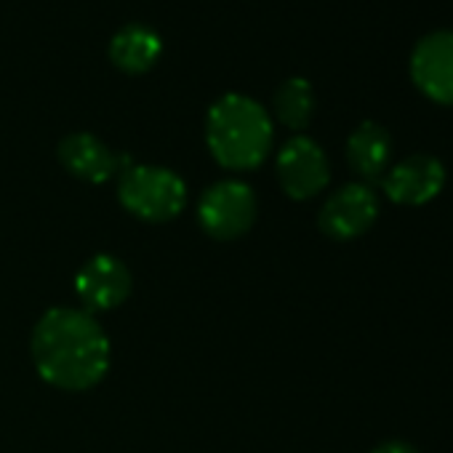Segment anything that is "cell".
I'll list each match as a JSON object with an SVG mask.
<instances>
[{
    "label": "cell",
    "instance_id": "13",
    "mask_svg": "<svg viewBox=\"0 0 453 453\" xmlns=\"http://www.w3.org/2000/svg\"><path fill=\"white\" fill-rule=\"evenodd\" d=\"M275 107V118L291 128V131H304L315 115V91L310 86V81L304 78H288L273 99Z\"/></svg>",
    "mask_w": 453,
    "mask_h": 453
},
{
    "label": "cell",
    "instance_id": "7",
    "mask_svg": "<svg viewBox=\"0 0 453 453\" xmlns=\"http://www.w3.org/2000/svg\"><path fill=\"white\" fill-rule=\"evenodd\" d=\"M134 288L131 270L110 254L91 257L75 275V296L81 302V310L96 315L118 310Z\"/></svg>",
    "mask_w": 453,
    "mask_h": 453
},
{
    "label": "cell",
    "instance_id": "14",
    "mask_svg": "<svg viewBox=\"0 0 453 453\" xmlns=\"http://www.w3.org/2000/svg\"><path fill=\"white\" fill-rule=\"evenodd\" d=\"M373 453H418L411 442H403V440H387L381 442L379 448H373Z\"/></svg>",
    "mask_w": 453,
    "mask_h": 453
},
{
    "label": "cell",
    "instance_id": "12",
    "mask_svg": "<svg viewBox=\"0 0 453 453\" xmlns=\"http://www.w3.org/2000/svg\"><path fill=\"white\" fill-rule=\"evenodd\" d=\"M389 157H392V139L384 126L365 120L349 134L347 163L360 179H365V181L381 179L387 173Z\"/></svg>",
    "mask_w": 453,
    "mask_h": 453
},
{
    "label": "cell",
    "instance_id": "3",
    "mask_svg": "<svg viewBox=\"0 0 453 453\" xmlns=\"http://www.w3.org/2000/svg\"><path fill=\"white\" fill-rule=\"evenodd\" d=\"M118 200L131 216L165 224L187 208V184L171 168L128 163L118 179Z\"/></svg>",
    "mask_w": 453,
    "mask_h": 453
},
{
    "label": "cell",
    "instance_id": "4",
    "mask_svg": "<svg viewBox=\"0 0 453 453\" xmlns=\"http://www.w3.org/2000/svg\"><path fill=\"white\" fill-rule=\"evenodd\" d=\"M259 203L251 184L241 179H221L197 200V221L213 241H238L251 233Z\"/></svg>",
    "mask_w": 453,
    "mask_h": 453
},
{
    "label": "cell",
    "instance_id": "5",
    "mask_svg": "<svg viewBox=\"0 0 453 453\" xmlns=\"http://www.w3.org/2000/svg\"><path fill=\"white\" fill-rule=\"evenodd\" d=\"M278 181L291 200H312L331 181L323 147L310 136L288 139L278 152Z\"/></svg>",
    "mask_w": 453,
    "mask_h": 453
},
{
    "label": "cell",
    "instance_id": "9",
    "mask_svg": "<svg viewBox=\"0 0 453 453\" xmlns=\"http://www.w3.org/2000/svg\"><path fill=\"white\" fill-rule=\"evenodd\" d=\"M387 197L397 205H424L445 187V165L424 152L403 157L381 176Z\"/></svg>",
    "mask_w": 453,
    "mask_h": 453
},
{
    "label": "cell",
    "instance_id": "8",
    "mask_svg": "<svg viewBox=\"0 0 453 453\" xmlns=\"http://www.w3.org/2000/svg\"><path fill=\"white\" fill-rule=\"evenodd\" d=\"M411 81L434 104L453 107V30L429 33L413 46Z\"/></svg>",
    "mask_w": 453,
    "mask_h": 453
},
{
    "label": "cell",
    "instance_id": "1",
    "mask_svg": "<svg viewBox=\"0 0 453 453\" xmlns=\"http://www.w3.org/2000/svg\"><path fill=\"white\" fill-rule=\"evenodd\" d=\"M38 376L65 392L94 389L110 371L112 347L96 315L81 307H54L33 328Z\"/></svg>",
    "mask_w": 453,
    "mask_h": 453
},
{
    "label": "cell",
    "instance_id": "6",
    "mask_svg": "<svg viewBox=\"0 0 453 453\" xmlns=\"http://www.w3.org/2000/svg\"><path fill=\"white\" fill-rule=\"evenodd\" d=\"M379 216L376 192L365 181H349L339 187L320 208L318 224L334 241H355L371 230Z\"/></svg>",
    "mask_w": 453,
    "mask_h": 453
},
{
    "label": "cell",
    "instance_id": "11",
    "mask_svg": "<svg viewBox=\"0 0 453 453\" xmlns=\"http://www.w3.org/2000/svg\"><path fill=\"white\" fill-rule=\"evenodd\" d=\"M107 54H110V62L120 73L142 75V73H147V70H152L157 65V59L163 54V41L152 27L134 22V25L120 27L112 35Z\"/></svg>",
    "mask_w": 453,
    "mask_h": 453
},
{
    "label": "cell",
    "instance_id": "2",
    "mask_svg": "<svg viewBox=\"0 0 453 453\" xmlns=\"http://www.w3.org/2000/svg\"><path fill=\"white\" fill-rule=\"evenodd\" d=\"M273 142L275 126L270 112L246 94H224L205 115L208 152L230 171H251L262 165Z\"/></svg>",
    "mask_w": 453,
    "mask_h": 453
},
{
    "label": "cell",
    "instance_id": "10",
    "mask_svg": "<svg viewBox=\"0 0 453 453\" xmlns=\"http://www.w3.org/2000/svg\"><path fill=\"white\" fill-rule=\"evenodd\" d=\"M59 160L75 179L88 184H104L120 173V155L88 131L65 136L59 142Z\"/></svg>",
    "mask_w": 453,
    "mask_h": 453
}]
</instances>
